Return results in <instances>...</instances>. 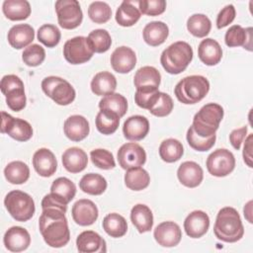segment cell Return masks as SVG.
Segmentation results:
<instances>
[{"mask_svg":"<svg viewBox=\"0 0 253 253\" xmlns=\"http://www.w3.org/2000/svg\"><path fill=\"white\" fill-rule=\"evenodd\" d=\"M71 213L73 220L81 226H88L93 224L99 215L97 206L88 199L78 200L73 205Z\"/></svg>","mask_w":253,"mask_h":253,"instance_id":"cell-14","label":"cell"},{"mask_svg":"<svg viewBox=\"0 0 253 253\" xmlns=\"http://www.w3.org/2000/svg\"><path fill=\"white\" fill-rule=\"evenodd\" d=\"M35 39L34 28L28 24L13 26L8 32V42L16 49L29 46Z\"/></svg>","mask_w":253,"mask_h":253,"instance_id":"cell-24","label":"cell"},{"mask_svg":"<svg viewBox=\"0 0 253 253\" xmlns=\"http://www.w3.org/2000/svg\"><path fill=\"white\" fill-rule=\"evenodd\" d=\"M111 65L118 73H128L136 64L135 52L128 46H119L111 54Z\"/></svg>","mask_w":253,"mask_h":253,"instance_id":"cell-15","label":"cell"},{"mask_svg":"<svg viewBox=\"0 0 253 253\" xmlns=\"http://www.w3.org/2000/svg\"><path fill=\"white\" fill-rule=\"evenodd\" d=\"M54 7L61 28L72 30L82 23L83 13L77 0H57Z\"/></svg>","mask_w":253,"mask_h":253,"instance_id":"cell-9","label":"cell"},{"mask_svg":"<svg viewBox=\"0 0 253 253\" xmlns=\"http://www.w3.org/2000/svg\"><path fill=\"white\" fill-rule=\"evenodd\" d=\"M252 201H249L246 205H245V207H244V210H243V211H244V216H245V218L250 222V223H252L253 221H252Z\"/></svg>","mask_w":253,"mask_h":253,"instance_id":"cell-57","label":"cell"},{"mask_svg":"<svg viewBox=\"0 0 253 253\" xmlns=\"http://www.w3.org/2000/svg\"><path fill=\"white\" fill-rule=\"evenodd\" d=\"M118 161L120 166L125 170L140 167L146 161V153L135 142L125 143L118 150Z\"/></svg>","mask_w":253,"mask_h":253,"instance_id":"cell-12","label":"cell"},{"mask_svg":"<svg viewBox=\"0 0 253 253\" xmlns=\"http://www.w3.org/2000/svg\"><path fill=\"white\" fill-rule=\"evenodd\" d=\"M4 175L11 184L20 185L28 181L30 177L29 166L23 161H12L4 169Z\"/></svg>","mask_w":253,"mask_h":253,"instance_id":"cell-37","label":"cell"},{"mask_svg":"<svg viewBox=\"0 0 253 253\" xmlns=\"http://www.w3.org/2000/svg\"><path fill=\"white\" fill-rule=\"evenodd\" d=\"M187 141L189 145L197 150V151H208L210 150L215 142V134L210 136V137H201L199 136L193 129L192 126L189 127L187 131Z\"/></svg>","mask_w":253,"mask_h":253,"instance_id":"cell-47","label":"cell"},{"mask_svg":"<svg viewBox=\"0 0 253 253\" xmlns=\"http://www.w3.org/2000/svg\"><path fill=\"white\" fill-rule=\"evenodd\" d=\"M160 96L158 87L144 86L136 89L134 94V101L136 105L142 109L149 110Z\"/></svg>","mask_w":253,"mask_h":253,"instance_id":"cell-41","label":"cell"},{"mask_svg":"<svg viewBox=\"0 0 253 253\" xmlns=\"http://www.w3.org/2000/svg\"><path fill=\"white\" fill-rule=\"evenodd\" d=\"M217 239L233 243L240 240L244 234V227L238 211L231 207H224L217 212L213 226Z\"/></svg>","mask_w":253,"mask_h":253,"instance_id":"cell-2","label":"cell"},{"mask_svg":"<svg viewBox=\"0 0 253 253\" xmlns=\"http://www.w3.org/2000/svg\"><path fill=\"white\" fill-rule=\"evenodd\" d=\"M252 149H253V134L250 133L245 139L244 147H243V160L247 164L248 167L252 168Z\"/></svg>","mask_w":253,"mask_h":253,"instance_id":"cell-56","label":"cell"},{"mask_svg":"<svg viewBox=\"0 0 253 253\" xmlns=\"http://www.w3.org/2000/svg\"><path fill=\"white\" fill-rule=\"evenodd\" d=\"M1 132L7 133L18 141H27L33 136V127L29 122L13 118L6 112H1Z\"/></svg>","mask_w":253,"mask_h":253,"instance_id":"cell-11","label":"cell"},{"mask_svg":"<svg viewBox=\"0 0 253 253\" xmlns=\"http://www.w3.org/2000/svg\"><path fill=\"white\" fill-rule=\"evenodd\" d=\"M161 82L160 72L153 66L140 67L134 74L133 83L136 89L144 86L159 87Z\"/></svg>","mask_w":253,"mask_h":253,"instance_id":"cell-36","label":"cell"},{"mask_svg":"<svg viewBox=\"0 0 253 253\" xmlns=\"http://www.w3.org/2000/svg\"><path fill=\"white\" fill-rule=\"evenodd\" d=\"M177 177L180 183L185 187L196 188L202 183L204 172L198 163L194 161H185L179 166Z\"/></svg>","mask_w":253,"mask_h":253,"instance_id":"cell-22","label":"cell"},{"mask_svg":"<svg viewBox=\"0 0 253 253\" xmlns=\"http://www.w3.org/2000/svg\"><path fill=\"white\" fill-rule=\"evenodd\" d=\"M193 59L192 46L183 41L176 42L166 47L160 56V62L166 72L179 74L183 72Z\"/></svg>","mask_w":253,"mask_h":253,"instance_id":"cell-3","label":"cell"},{"mask_svg":"<svg viewBox=\"0 0 253 253\" xmlns=\"http://www.w3.org/2000/svg\"><path fill=\"white\" fill-rule=\"evenodd\" d=\"M7 106L14 112H20L26 107L27 98L25 95L24 87L16 88L9 91L6 95Z\"/></svg>","mask_w":253,"mask_h":253,"instance_id":"cell-50","label":"cell"},{"mask_svg":"<svg viewBox=\"0 0 253 253\" xmlns=\"http://www.w3.org/2000/svg\"><path fill=\"white\" fill-rule=\"evenodd\" d=\"M103 228L111 237L119 238L126 233L127 223L123 215L117 212H112L104 217Z\"/></svg>","mask_w":253,"mask_h":253,"instance_id":"cell-34","label":"cell"},{"mask_svg":"<svg viewBox=\"0 0 253 253\" xmlns=\"http://www.w3.org/2000/svg\"><path fill=\"white\" fill-rule=\"evenodd\" d=\"M173 107H174V103L172 98L168 94L164 92H160L159 98L148 111L153 116L161 118V117L168 116L172 112Z\"/></svg>","mask_w":253,"mask_h":253,"instance_id":"cell-49","label":"cell"},{"mask_svg":"<svg viewBox=\"0 0 253 253\" xmlns=\"http://www.w3.org/2000/svg\"><path fill=\"white\" fill-rule=\"evenodd\" d=\"M150 176L146 170L141 167L127 169L125 174V184L132 191H141L148 187Z\"/></svg>","mask_w":253,"mask_h":253,"instance_id":"cell-33","label":"cell"},{"mask_svg":"<svg viewBox=\"0 0 253 253\" xmlns=\"http://www.w3.org/2000/svg\"><path fill=\"white\" fill-rule=\"evenodd\" d=\"M235 14H236L235 8L231 4L226 5L224 8H222L216 17L217 29H222L228 26L229 24H231L235 19Z\"/></svg>","mask_w":253,"mask_h":253,"instance_id":"cell-53","label":"cell"},{"mask_svg":"<svg viewBox=\"0 0 253 253\" xmlns=\"http://www.w3.org/2000/svg\"><path fill=\"white\" fill-rule=\"evenodd\" d=\"M64 134L72 141H81L87 137L90 131L89 123L86 118L80 115L68 117L63 125Z\"/></svg>","mask_w":253,"mask_h":253,"instance_id":"cell-21","label":"cell"},{"mask_svg":"<svg viewBox=\"0 0 253 253\" xmlns=\"http://www.w3.org/2000/svg\"><path fill=\"white\" fill-rule=\"evenodd\" d=\"M61 38L59 29L52 24H44L38 30V40L47 47H54Z\"/></svg>","mask_w":253,"mask_h":253,"instance_id":"cell-43","label":"cell"},{"mask_svg":"<svg viewBox=\"0 0 253 253\" xmlns=\"http://www.w3.org/2000/svg\"><path fill=\"white\" fill-rule=\"evenodd\" d=\"M223 118V109L216 103H209L203 106L194 116L192 127L201 137H210L215 134Z\"/></svg>","mask_w":253,"mask_h":253,"instance_id":"cell-5","label":"cell"},{"mask_svg":"<svg viewBox=\"0 0 253 253\" xmlns=\"http://www.w3.org/2000/svg\"><path fill=\"white\" fill-rule=\"evenodd\" d=\"M88 16L96 24H104L111 19L112 9L108 3L95 1L89 5Z\"/></svg>","mask_w":253,"mask_h":253,"instance_id":"cell-44","label":"cell"},{"mask_svg":"<svg viewBox=\"0 0 253 253\" xmlns=\"http://www.w3.org/2000/svg\"><path fill=\"white\" fill-rule=\"evenodd\" d=\"M137 1H123L116 12V21L122 27L133 26L141 16V13L137 7H135Z\"/></svg>","mask_w":253,"mask_h":253,"instance_id":"cell-29","label":"cell"},{"mask_svg":"<svg viewBox=\"0 0 253 253\" xmlns=\"http://www.w3.org/2000/svg\"><path fill=\"white\" fill-rule=\"evenodd\" d=\"M149 131L148 120L140 115L127 118L123 126V132L126 139L138 141L143 139Z\"/></svg>","mask_w":253,"mask_h":253,"instance_id":"cell-17","label":"cell"},{"mask_svg":"<svg viewBox=\"0 0 253 253\" xmlns=\"http://www.w3.org/2000/svg\"><path fill=\"white\" fill-rule=\"evenodd\" d=\"M67 205H68V202L64 198H62L61 196H59L55 193H51V192L49 194L45 195L42 201V209L56 208V209L66 211Z\"/></svg>","mask_w":253,"mask_h":253,"instance_id":"cell-52","label":"cell"},{"mask_svg":"<svg viewBox=\"0 0 253 253\" xmlns=\"http://www.w3.org/2000/svg\"><path fill=\"white\" fill-rule=\"evenodd\" d=\"M88 40L93 47L94 52L103 53L109 50L112 44V39L108 31L104 29H97L88 35Z\"/></svg>","mask_w":253,"mask_h":253,"instance_id":"cell-42","label":"cell"},{"mask_svg":"<svg viewBox=\"0 0 253 253\" xmlns=\"http://www.w3.org/2000/svg\"><path fill=\"white\" fill-rule=\"evenodd\" d=\"M153 236L159 245L163 247H174L180 243L182 231L176 222L164 221L155 227Z\"/></svg>","mask_w":253,"mask_h":253,"instance_id":"cell-13","label":"cell"},{"mask_svg":"<svg viewBox=\"0 0 253 253\" xmlns=\"http://www.w3.org/2000/svg\"><path fill=\"white\" fill-rule=\"evenodd\" d=\"M117 88L116 77L108 71L97 73L91 81V90L97 96H107L115 92Z\"/></svg>","mask_w":253,"mask_h":253,"instance_id":"cell-30","label":"cell"},{"mask_svg":"<svg viewBox=\"0 0 253 253\" xmlns=\"http://www.w3.org/2000/svg\"><path fill=\"white\" fill-rule=\"evenodd\" d=\"M225 44L229 47L243 46L247 50H252V28H242L239 25L231 26L224 36Z\"/></svg>","mask_w":253,"mask_h":253,"instance_id":"cell-23","label":"cell"},{"mask_svg":"<svg viewBox=\"0 0 253 253\" xmlns=\"http://www.w3.org/2000/svg\"><path fill=\"white\" fill-rule=\"evenodd\" d=\"M137 5L140 13L147 16L161 15L166 9L164 0H139Z\"/></svg>","mask_w":253,"mask_h":253,"instance_id":"cell-51","label":"cell"},{"mask_svg":"<svg viewBox=\"0 0 253 253\" xmlns=\"http://www.w3.org/2000/svg\"><path fill=\"white\" fill-rule=\"evenodd\" d=\"M198 56L206 65L217 64L222 57V49L219 43L211 38L203 40L198 47Z\"/></svg>","mask_w":253,"mask_h":253,"instance_id":"cell-25","label":"cell"},{"mask_svg":"<svg viewBox=\"0 0 253 253\" xmlns=\"http://www.w3.org/2000/svg\"><path fill=\"white\" fill-rule=\"evenodd\" d=\"M93 54V47L86 37H74L66 41L63 45L64 58L71 64L85 63L92 58Z\"/></svg>","mask_w":253,"mask_h":253,"instance_id":"cell-8","label":"cell"},{"mask_svg":"<svg viewBox=\"0 0 253 253\" xmlns=\"http://www.w3.org/2000/svg\"><path fill=\"white\" fill-rule=\"evenodd\" d=\"M130 220L139 233L150 231L153 226L152 211L143 204H137L131 209Z\"/></svg>","mask_w":253,"mask_h":253,"instance_id":"cell-28","label":"cell"},{"mask_svg":"<svg viewBox=\"0 0 253 253\" xmlns=\"http://www.w3.org/2000/svg\"><path fill=\"white\" fill-rule=\"evenodd\" d=\"M142 35L143 40L147 44L157 46L166 41L169 35V29L165 23L161 21H153L144 27Z\"/></svg>","mask_w":253,"mask_h":253,"instance_id":"cell-27","label":"cell"},{"mask_svg":"<svg viewBox=\"0 0 253 253\" xmlns=\"http://www.w3.org/2000/svg\"><path fill=\"white\" fill-rule=\"evenodd\" d=\"M247 133V126H242L240 128L233 129L229 134V141L234 149L239 150L241 144L246 136Z\"/></svg>","mask_w":253,"mask_h":253,"instance_id":"cell-55","label":"cell"},{"mask_svg":"<svg viewBox=\"0 0 253 253\" xmlns=\"http://www.w3.org/2000/svg\"><path fill=\"white\" fill-rule=\"evenodd\" d=\"M4 245L11 252L26 250L31 243V236L27 229L21 226H12L4 234Z\"/></svg>","mask_w":253,"mask_h":253,"instance_id":"cell-19","label":"cell"},{"mask_svg":"<svg viewBox=\"0 0 253 253\" xmlns=\"http://www.w3.org/2000/svg\"><path fill=\"white\" fill-rule=\"evenodd\" d=\"M44 58H45L44 48L42 45L37 43L27 46L22 53V59L24 63H26L28 66H31V67L39 66L43 62Z\"/></svg>","mask_w":253,"mask_h":253,"instance_id":"cell-46","label":"cell"},{"mask_svg":"<svg viewBox=\"0 0 253 253\" xmlns=\"http://www.w3.org/2000/svg\"><path fill=\"white\" fill-rule=\"evenodd\" d=\"M187 29L193 36L204 38L209 35L211 29V23L208 16L204 14H194L187 21Z\"/></svg>","mask_w":253,"mask_h":253,"instance_id":"cell-40","label":"cell"},{"mask_svg":"<svg viewBox=\"0 0 253 253\" xmlns=\"http://www.w3.org/2000/svg\"><path fill=\"white\" fill-rule=\"evenodd\" d=\"M107 186L106 179L97 173L85 174L79 182L80 189L84 193L92 196L102 195L106 191Z\"/></svg>","mask_w":253,"mask_h":253,"instance_id":"cell-32","label":"cell"},{"mask_svg":"<svg viewBox=\"0 0 253 253\" xmlns=\"http://www.w3.org/2000/svg\"><path fill=\"white\" fill-rule=\"evenodd\" d=\"M96 127L103 134L114 133L120 124V117L113 111L102 109L96 117Z\"/></svg>","mask_w":253,"mask_h":253,"instance_id":"cell-35","label":"cell"},{"mask_svg":"<svg viewBox=\"0 0 253 253\" xmlns=\"http://www.w3.org/2000/svg\"><path fill=\"white\" fill-rule=\"evenodd\" d=\"M4 205L11 216L22 222L31 219L36 211L33 198L20 190L9 192L4 199Z\"/></svg>","mask_w":253,"mask_h":253,"instance_id":"cell-6","label":"cell"},{"mask_svg":"<svg viewBox=\"0 0 253 253\" xmlns=\"http://www.w3.org/2000/svg\"><path fill=\"white\" fill-rule=\"evenodd\" d=\"M206 165L211 175L215 177H225L233 171L235 167V158L229 150L218 148L209 155Z\"/></svg>","mask_w":253,"mask_h":253,"instance_id":"cell-10","label":"cell"},{"mask_svg":"<svg viewBox=\"0 0 253 253\" xmlns=\"http://www.w3.org/2000/svg\"><path fill=\"white\" fill-rule=\"evenodd\" d=\"M90 157L93 164L103 170H110L115 168L116 162L112 152L107 149L97 148L90 152Z\"/></svg>","mask_w":253,"mask_h":253,"instance_id":"cell-48","label":"cell"},{"mask_svg":"<svg viewBox=\"0 0 253 253\" xmlns=\"http://www.w3.org/2000/svg\"><path fill=\"white\" fill-rule=\"evenodd\" d=\"M65 212L56 208L42 209L39 228L44 242L50 247L60 248L69 242L70 232Z\"/></svg>","mask_w":253,"mask_h":253,"instance_id":"cell-1","label":"cell"},{"mask_svg":"<svg viewBox=\"0 0 253 253\" xmlns=\"http://www.w3.org/2000/svg\"><path fill=\"white\" fill-rule=\"evenodd\" d=\"M210 91L209 80L202 75H191L181 79L175 86L174 93L178 101L193 105L202 101Z\"/></svg>","mask_w":253,"mask_h":253,"instance_id":"cell-4","label":"cell"},{"mask_svg":"<svg viewBox=\"0 0 253 253\" xmlns=\"http://www.w3.org/2000/svg\"><path fill=\"white\" fill-rule=\"evenodd\" d=\"M42 89L47 97L60 106L71 104L76 96L72 85L58 76H47L43 78L42 81Z\"/></svg>","mask_w":253,"mask_h":253,"instance_id":"cell-7","label":"cell"},{"mask_svg":"<svg viewBox=\"0 0 253 253\" xmlns=\"http://www.w3.org/2000/svg\"><path fill=\"white\" fill-rule=\"evenodd\" d=\"M77 250L81 253H101L107 251L106 241L93 230L81 232L76 238Z\"/></svg>","mask_w":253,"mask_h":253,"instance_id":"cell-20","label":"cell"},{"mask_svg":"<svg viewBox=\"0 0 253 253\" xmlns=\"http://www.w3.org/2000/svg\"><path fill=\"white\" fill-rule=\"evenodd\" d=\"M20 87H24V83L20 79V77H18L17 75L8 74L3 76L1 79L0 89L4 95H6L9 91L16 88H20Z\"/></svg>","mask_w":253,"mask_h":253,"instance_id":"cell-54","label":"cell"},{"mask_svg":"<svg viewBox=\"0 0 253 253\" xmlns=\"http://www.w3.org/2000/svg\"><path fill=\"white\" fill-rule=\"evenodd\" d=\"M183 154L184 148L178 139L167 138L163 140L159 146V156L167 163L178 161Z\"/></svg>","mask_w":253,"mask_h":253,"instance_id":"cell-38","label":"cell"},{"mask_svg":"<svg viewBox=\"0 0 253 253\" xmlns=\"http://www.w3.org/2000/svg\"><path fill=\"white\" fill-rule=\"evenodd\" d=\"M210 227V217L203 211H194L187 215L184 229L191 238H200L205 235Z\"/></svg>","mask_w":253,"mask_h":253,"instance_id":"cell-16","label":"cell"},{"mask_svg":"<svg viewBox=\"0 0 253 253\" xmlns=\"http://www.w3.org/2000/svg\"><path fill=\"white\" fill-rule=\"evenodd\" d=\"M2 11L11 21L26 20L31 15V5L27 0H5Z\"/></svg>","mask_w":253,"mask_h":253,"instance_id":"cell-31","label":"cell"},{"mask_svg":"<svg viewBox=\"0 0 253 253\" xmlns=\"http://www.w3.org/2000/svg\"><path fill=\"white\" fill-rule=\"evenodd\" d=\"M99 108L100 110L106 109L113 111L118 114L120 118H122L127 111V101L123 95L119 93H112L110 95L104 96L100 100Z\"/></svg>","mask_w":253,"mask_h":253,"instance_id":"cell-39","label":"cell"},{"mask_svg":"<svg viewBox=\"0 0 253 253\" xmlns=\"http://www.w3.org/2000/svg\"><path fill=\"white\" fill-rule=\"evenodd\" d=\"M50 192L61 196L69 203L75 197L76 186L68 178L59 177L52 182L51 187H50Z\"/></svg>","mask_w":253,"mask_h":253,"instance_id":"cell-45","label":"cell"},{"mask_svg":"<svg viewBox=\"0 0 253 253\" xmlns=\"http://www.w3.org/2000/svg\"><path fill=\"white\" fill-rule=\"evenodd\" d=\"M63 167L70 173H79L83 171L88 164L86 152L79 147H70L66 149L61 157Z\"/></svg>","mask_w":253,"mask_h":253,"instance_id":"cell-26","label":"cell"},{"mask_svg":"<svg viewBox=\"0 0 253 253\" xmlns=\"http://www.w3.org/2000/svg\"><path fill=\"white\" fill-rule=\"evenodd\" d=\"M33 166L40 176L50 177L56 171L57 161L52 151L47 148H40L34 153Z\"/></svg>","mask_w":253,"mask_h":253,"instance_id":"cell-18","label":"cell"}]
</instances>
